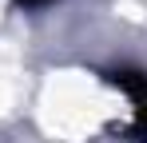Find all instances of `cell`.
<instances>
[{"label":"cell","instance_id":"obj_2","mask_svg":"<svg viewBox=\"0 0 147 143\" xmlns=\"http://www.w3.org/2000/svg\"><path fill=\"white\" fill-rule=\"evenodd\" d=\"M20 8H48V4H56V0H16Z\"/></svg>","mask_w":147,"mask_h":143},{"label":"cell","instance_id":"obj_1","mask_svg":"<svg viewBox=\"0 0 147 143\" xmlns=\"http://www.w3.org/2000/svg\"><path fill=\"white\" fill-rule=\"evenodd\" d=\"M111 84L131 99V135L139 143H147V72L119 68V72H111Z\"/></svg>","mask_w":147,"mask_h":143}]
</instances>
